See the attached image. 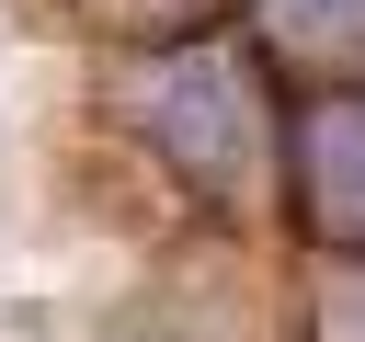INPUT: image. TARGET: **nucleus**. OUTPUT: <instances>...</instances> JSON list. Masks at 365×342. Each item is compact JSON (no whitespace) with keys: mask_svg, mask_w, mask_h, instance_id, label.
<instances>
[{"mask_svg":"<svg viewBox=\"0 0 365 342\" xmlns=\"http://www.w3.org/2000/svg\"><path fill=\"white\" fill-rule=\"evenodd\" d=\"M125 114H137V137L194 182V194H251L262 171H274V103H262V68L228 46V34H171L160 57H137V80H125Z\"/></svg>","mask_w":365,"mask_h":342,"instance_id":"1","label":"nucleus"},{"mask_svg":"<svg viewBox=\"0 0 365 342\" xmlns=\"http://www.w3.org/2000/svg\"><path fill=\"white\" fill-rule=\"evenodd\" d=\"M274 160L297 171V217H308L331 251H365V91L297 103V125L274 137Z\"/></svg>","mask_w":365,"mask_h":342,"instance_id":"2","label":"nucleus"},{"mask_svg":"<svg viewBox=\"0 0 365 342\" xmlns=\"http://www.w3.org/2000/svg\"><path fill=\"white\" fill-rule=\"evenodd\" d=\"M308 342H365V251H331L308 285Z\"/></svg>","mask_w":365,"mask_h":342,"instance_id":"3","label":"nucleus"},{"mask_svg":"<svg viewBox=\"0 0 365 342\" xmlns=\"http://www.w3.org/2000/svg\"><path fill=\"white\" fill-rule=\"evenodd\" d=\"M103 23H125V34H205V11L217 0H91Z\"/></svg>","mask_w":365,"mask_h":342,"instance_id":"4","label":"nucleus"},{"mask_svg":"<svg viewBox=\"0 0 365 342\" xmlns=\"http://www.w3.org/2000/svg\"><path fill=\"white\" fill-rule=\"evenodd\" d=\"M285 11H297L308 34H331V46H342V34H365V0H285Z\"/></svg>","mask_w":365,"mask_h":342,"instance_id":"5","label":"nucleus"}]
</instances>
